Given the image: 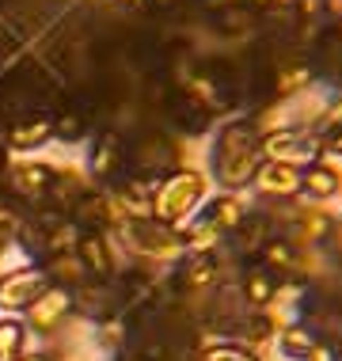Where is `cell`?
<instances>
[{"label": "cell", "mask_w": 342, "mask_h": 361, "mask_svg": "<svg viewBox=\"0 0 342 361\" xmlns=\"http://www.w3.org/2000/svg\"><path fill=\"white\" fill-rule=\"evenodd\" d=\"M23 361H61V354H54V350H38V354H27Z\"/></svg>", "instance_id": "d4e9b609"}, {"label": "cell", "mask_w": 342, "mask_h": 361, "mask_svg": "<svg viewBox=\"0 0 342 361\" xmlns=\"http://www.w3.org/2000/svg\"><path fill=\"white\" fill-rule=\"evenodd\" d=\"M202 217L209 221L217 232H236V228H240V221L248 217V209H243V202L236 198V194L224 190V194H217V198H213L209 206H205Z\"/></svg>", "instance_id": "5bb4252c"}, {"label": "cell", "mask_w": 342, "mask_h": 361, "mask_svg": "<svg viewBox=\"0 0 342 361\" xmlns=\"http://www.w3.org/2000/svg\"><path fill=\"white\" fill-rule=\"evenodd\" d=\"M76 255H80L84 270H87L95 281H106V278L114 274V251H111V240H106L103 232H80Z\"/></svg>", "instance_id": "4fadbf2b"}, {"label": "cell", "mask_w": 342, "mask_h": 361, "mask_svg": "<svg viewBox=\"0 0 342 361\" xmlns=\"http://www.w3.org/2000/svg\"><path fill=\"white\" fill-rule=\"evenodd\" d=\"M305 361H338V354H335V346H327V343H316V346H312V354H308Z\"/></svg>", "instance_id": "7402d4cb"}, {"label": "cell", "mask_w": 342, "mask_h": 361, "mask_svg": "<svg viewBox=\"0 0 342 361\" xmlns=\"http://www.w3.org/2000/svg\"><path fill=\"white\" fill-rule=\"evenodd\" d=\"M274 297H278V281H274V274L262 270V267H251L248 274H243V300H248L251 308H270Z\"/></svg>", "instance_id": "2e32d148"}, {"label": "cell", "mask_w": 342, "mask_h": 361, "mask_svg": "<svg viewBox=\"0 0 342 361\" xmlns=\"http://www.w3.org/2000/svg\"><path fill=\"white\" fill-rule=\"evenodd\" d=\"M54 137V114H23V118L8 122L4 145L12 152H35Z\"/></svg>", "instance_id": "30bf717a"}, {"label": "cell", "mask_w": 342, "mask_h": 361, "mask_svg": "<svg viewBox=\"0 0 342 361\" xmlns=\"http://www.w3.org/2000/svg\"><path fill=\"white\" fill-rule=\"evenodd\" d=\"M251 187H255L262 198H270V202L297 198V194H300V168H293V164H278V160H262Z\"/></svg>", "instance_id": "9c48e42d"}, {"label": "cell", "mask_w": 342, "mask_h": 361, "mask_svg": "<svg viewBox=\"0 0 342 361\" xmlns=\"http://www.w3.org/2000/svg\"><path fill=\"white\" fill-rule=\"evenodd\" d=\"M76 312V305H73V289H61V286H50L42 293V297L35 300L31 308L23 312V324L27 327H35L38 335H54V331H61L65 327V319Z\"/></svg>", "instance_id": "8992f818"}, {"label": "cell", "mask_w": 342, "mask_h": 361, "mask_svg": "<svg viewBox=\"0 0 342 361\" xmlns=\"http://www.w3.org/2000/svg\"><path fill=\"white\" fill-rule=\"evenodd\" d=\"M217 23L221 31H251V27L259 23V8H251L248 0H240L236 8H217Z\"/></svg>", "instance_id": "ffe728a7"}, {"label": "cell", "mask_w": 342, "mask_h": 361, "mask_svg": "<svg viewBox=\"0 0 342 361\" xmlns=\"http://www.w3.org/2000/svg\"><path fill=\"white\" fill-rule=\"evenodd\" d=\"M126 152H130V145L122 141L118 130H103L99 137L92 141V149H87V175L92 179H114V175L126 171Z\"/></svg>", "instance_id": "ba28073f"}, {"label": "cell", "mask_w": 342, "mask_h": 361, "mask_svg": "<svg viewBox=\"0 0 342 361\" xmlns=\"http://www.w3.org/2000/svg\"><path fill=\"white\" fill-rule=\"evenodd\" d=\"M324 4H327V0H293V8H297L300 19H319V16H327Z\"/></svg>", "instance_id": "44dd1931"}, {"label": "cell", "mask_w": 342, "mask_h": 361, "mask_svg": "<svg viewBox=\"0 0 342 361\" xmlns=\"http://www.w3.org/2000/svg\"><path fill=\"white\" fill-rule=\"evenodd\" d=\"M248 4H251V8H259V12H267V8H274L278 0H248Z\"/></svg>", "instance_id": "4316f807"}, {"label": "cell", "mask_w": 342, "mask_h": 361, "mask_svg": "<svg viewBox=\"0 0 342 361\" xmlns=\"http://www.w3.org/2000/svg\"><path fill=\"white\" fill-rule=\"evenodd\" d=\"M179 160H183V145L160 130L141 133L137 145H130V152H126V168L133 164L137 175H145V179H164L168 171L179 168Z\"/></svg>", "instance_id": "3957f363"}, {"label": "cell", "mask_w": 342, "mask_h": 361, "mask_svg": "<svg viewBox=\"0 0 342 361\" xmlns=\"http://www.w3.org/2000/svg\"><path fill=\"white\" fill-rule=\"evenodd\" d=\"M118 8H126V12H152L156 0H114Z\"/></svg>", "instance_id": "cb8c5ba5"}, {"label": "cell", "mask_w": 342, "mask_h": 361, "mask_svg": "<svg viewBox=\"0 0 342 361\" xmlns=\"http://www.w3.org/2000/svg\"><path fill=\"white\" fill-rule=\"evenodd\" d=\"M205 190H209V183H205L202 171H194V168H175V171H168L160 183H156L152 217L175 228L179 221H187L190 213L198 209V202L205 198Z\"/></svg>", "instance_id": "7a4b0ae2"}, {"label": "cell", "mask_w": 342, "mask_h": 361, "mask_svg": "<svg viewBox=\"0 0 342 361\" xmlns=\"http://www.w3.org/2000/svg\"><path fill=\"white\" fill-rule=\"evenodd\" d=\"M262 164V130L255 118H236L224 122L213 137L209 149V175L221 183L228 194L255 183V171Z\"/></svg>", "instance_id": "6da1fadb"}, {"label": "cell", "mask_w": 342, "mask_h": 361, "mask_svg": "<svg viewBox=\"0 0 342 361\" xmlns=\"http://www.w3.org/2000/svg\"><path fill=\"white\" fill-rule=\"evenodd\" d=\"M198 361H262L251 346L232 343V338H217V335H202L198 338Z\"/></svg>", "instance_id": "9a60e30c"}, {"label": "cell", "mask_w": 342, "mask_h": 361, "mask_svg": "<svg viewBox=\"0 0 342 361\" xmlns=\"http://www.w3.org/2000/svg\"><path fill=\"white\" fill-rule=\"evenodd\" d=\"M54 171H57V168H50V164H38V160L8 164V187H12L16 198L31 202V206H42L46 194H50Z\"/></svg>", "instance_id": "52a82bcc"}, {"label": "cell", "mask_w": 342, "mask_h": 361, "mask_svg": "<svg viewBox=\"0 0 342 361\" xmlns=\"http://www.w3.org/2000/svg\"><path fill=\"white\" fill-rule=\"evenodd\" d=\"M221 240H224V232H217L205 217H198L187 232H183V247H187L190 255H213V251L221 247Z\"/></svg>", "instance_id": "ac0fdd59"}, {"label": "cell", "mask_w": 342, "mask_h": 361, "mask_svg": "<svg viewBox=\"0 0 342 361\" xmlns=\"http://www.w3.org/2000/svg\"><path fill=\"white\" fill-rule=\"evenodd\" d=\"M27 357V324L16 316H0V361Z\"/></svg>", "instance_id": "e0dca14e"}, {"label": "cell", "mask_w": 342, "mask_h": 361, "mask_svg": "<svg viewBox=\"0 0 342 361\" xmlns=\"http://www.w3.org/2000/svg\"><path fill=\"white\" fill-rule=\"evenodd\" d=\"M324 12H327V16L338 23V19H342V0H327V4H324Z\"/></svg>", "instance_id": "484cf974"}, {"label": "cell", "mask_w": 342, "mask_h": 361, "mask_svg": "<svg viewBox=\"0 0 342 361\" xmlns=\"http://www.w3.org/2000/svg\"><path fill=\"white\" fill-rule=\"evenodd\" d=\"M122 240L133 247V255H141V262H160V259H171L175 251L183 247V236L171 228V224L156 221V217H145V221H126L122 224Z\"/></svg>", "instance_id": "277c9868"}, {"label": "cell", "mask_w": 342, "mask_h": 361, "mask_svg": "<svg viewBox=\"0 0 342 361\" xmlns=\"http://www.w3.org/2000/svg\"><path fill=\"white\" fill-rule=\"evenodd\" d=\"M300 194H308V198H316V202L338 198L342 194V171L319 156V160H312L308 168H300Z\"/></svg>", "instance_id": "8fae6325"}, {"label": "cell", "mask_w": 342, "mask_h": 361, "mask_svg": "<svg viewBox=\"0 0 342 361\" xmlns=\"http://www.w3.org/2000/svg\"><path fill=\"white\" fill-rule=\"evenodd\" d=\"M221 278V267H217V255H190L187 262L179 267V289L183 297H205Z\"/></svg>", "instance_id": "7c38bea8"}, {"label": "cell", "mask_w": 342, "mask_h": 361, "mask_svg": "<svg viewBox=\"0 0 342 361\" xmlns=\"http://www.w3.org/2000/svg\"><path fill=\"white\" fill-rule=\"evenodd\" d=\"M316 343H319V338L312 335L308 327H293V324H289V327L278 331V346H281V354H286L289 361H305Z\"/></svg>", "instance_id": "d6986e66"}, {"label": "cell", "mask_w": 342, "mask_h": 361, "mask_svg": "<svg viewBox=\"0 0 342 361\" xmlns=\"http://www.w3.org/2000/svg\"><path fill=\"white\" fill-rule=\"evenodd\" d=\"M50 286L54 281H50V274H46L42 267L8 270V274L0 278V308L4 312H27Z\"/></svg>", "instance_id": "5b68a950"}, {"label": "cell", "mask_w": 342, "mask_h": 361, "mask_svg": "<svg viewBox=\"0 0 342 361\" xmlns=\"http://www.w3.org/2000/svg\"><path fill=\"white\" fill-rule=\"evenodd\" d=\"M324 152H331V156H338V160H342V126L324 137Z\"/></svg>", "instance_id": "603a6c76"}]
</instances>
